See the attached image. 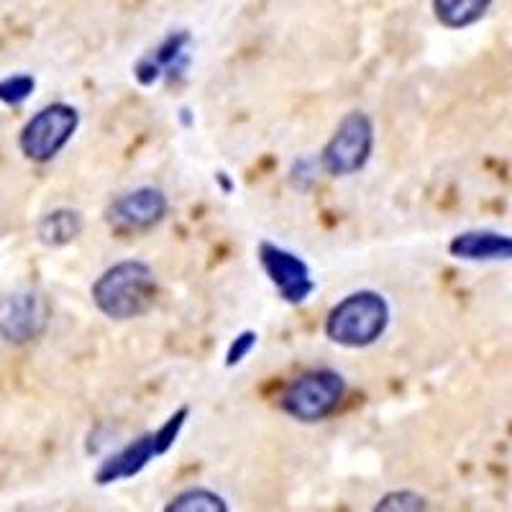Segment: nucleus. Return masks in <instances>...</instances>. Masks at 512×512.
Instances as JSON below:
<instances>
[{"instance_id":"1","label":"nucleus","mask_w":512,"mask_h":512,"mask_svg":"<svg viewBox=\"0 0 512 512\" xmlns=\"http://www.w3.org/2000/svg\"><path fill=\"white\" fill-rule=\"evenodd\" d=\"M90 297L100 315L116 323L144 318L152 313L159 297V280L152 264L123 259L111 264L90 287Z\"/></svg>"},{"instance_id":"2","label":"nucleus","mask_w":512,"mask_h":512,"mask_svg":"<svg viewBox=\"0 0 512 512\" xmlns=\"http://www.w3.org/2000/svg\"><path fill=\"white\" fill-rule=\"evenodd\" d=\"M390 320V300L382 292L354 290L328 310L323 333L341 349H369L387 333Z\"/></svg>"},{"instance_id":"3","label":"nucleus","mask_w":512,"mask_h":512,"mask_svg":"<svg viewBox=\"0 0 512 512\" xmlns=\"http://www.w3.org/2000/svg\"><path fill=\"white\" fill-rule=\"evenodd\" d=\"M187 420H190V405H182L159 428L141 433L134 441H128L126 446L105 456L98 469H95V484L98 487H111V484L139 477L152 461L162 459L177 446Z\"/></svg>"},{"instance_id":"4","label":"nucleus","mask_w":512,"mask_h":512,"mask_svg":"<svg viewBox=\"0 0 512 512\" xmlns=\"http://www.w3.org/2000/svg\"><path fill=\"white\" fill-rule=\"evenodd\" d=\"M346 395H349V384L341 372L328 367L305 369L285 384L280 410L297 423H323L341 410Z\"/></svg>"},{"instance_id":"5","label":"nucleus","mask_w":512,"mask_h":512,"mask_svg":"<svg viewBox=\"0 0 512 512\" xmlns=\"http://www.w3.org/2000/svg\"><path fill=\"white\" fill-rule=\"evenodd\" d=\"M82 116L75 105L52 103L36 111L18 134V149L29 162L49 164L70 146L80 131Z\"/></svg>"},{"instance_id":"6","label":"nucleus","mask_w":512,"mask_h":512,"mask_svg":"<svg viewBox=\"0 0 512 512\" xmlns=\"http://www.w3.org/2000/svg\"><path fill=\"white\" fill-rule=\"evenodd\" d=\"M374 141H377V131H374L372 116L364 111L346 113L320 152V169L331 177L359 175L372 159Z\"/></svg>"},{"instance_id":"7","label":"nucleus","mask_w":512,"mask_h":512,"mask_svg":"<svg viewBox=\"0 0 512 512\" xmlns=\"http://www.w3.org/2000/svg\"><path fill=\"white\" fill-rule=\"evenodd\" d=\"M52 323L49 297L34 287L0 295V338L13 346H26L39 341Z\"/></svg>"},{"instance_id":"8","label":"nucleus","mask_w":512,"mask_h":512,"mask_svg":"<svg viewBox=\"0 0 512 512\" xmlns=\"http://www.w3.org/2000/svg\"><path fill=\"white\" fill-rule=\"evenodd\" d=\"M256 259L259 267L267 274V280L277 290L282 303L287 305H305L318 290V282L313 277V269L303 256L274 241H259L256 246Z\"/></svg>"},{"instance_id":"9","label":"nucleus","mask_w":512,"mask_h":512,"mask_svg":"<svg viewBox=\"0 0 512 512\" xmlns=\"http://www.w3.org/2000/svg\"><path fill=\"white\" fill-rule=\"evenodd\" d=\"M167 213V192L162 187L144 185L113 198L103 210V221L116 233H146L157 228Z\"/></svg>"},{"instance_id":"10","label":"nucleus","mask_w":512,"mask_h":512,"mask_svg":"<svg viewBox=\"0 0 512 512\" xmlns=\"http://www.w3.org/2000/svg\"><path fill=\"white\" fill-rule=\"evenodd\" d=\"M195 39L187 29L169 31L157 47L141 54L134 64V77L141 88H154L157 82L185 80L192 67Z\"/></svg>"},{"instance_id":"11","label":"nucleus","mask_w":512,"mask_h":512,"mask_svg":"<svg viewBox=\"0 0 512 512\" xmlns=\"http://www.w3.org/2000/svg\"><path fill=\"white\" fill-rule=\"evenodd\" d=\"M448 256L459 262H512V236L492 228H469L448 241Z\"/></svg>"},{"instance_id":"12","label":"nucleus","mask_w":512,"mask_h":512,"mask_svg":"<svg viewBox=\"0 0 512 512\" xmlns=\"http://www.w3.org/2000/svg\"><path fill=\"white\" fill-rule=\"evenodd\" d=\"M85 231V218L77 208H54L36 223V239L49 249H62L77 241Z\"/></svg>"},{"instance_id":"13","label":"nucleus","mask_w":512,"mask_h":512,"mask_svg":"<svg viewBox=\"0 0 512 512\" xmlns=\"http://www.w3.org/2000/svg\"><path fill=\"white\" fill-rule=\"evenodd\" d=\"M495 0H433V16L448 31H464L479 24Z\"/></svg>"},{"instance_id":"14","label":"nucleus","mask_w":512,"mask_h":512,"mask_svg":"<svg viewBox=\"0 0 512 512\" xmlns=\"http://www.w3.org/2000/svg\"><path fill=\"white\" fill-rule=\"evenodd\" d=\"M167 512H228L226 497L218 495L216 489L208 487H187L180 495L164 505Z\"/></svg>"},{"instance_id":"15","label":"nucleus","mask_w":512,"mask_h":512,"mask_svg":"<svg viewBox=\"0 0 512 512\" xmlns=\"http://www.w3.org/2000/svg\"><path fill=\"white\" fill-rule=\"evenodd\" d=\"M377 512H420L428 510V500H425L420 492L413 489H395V492H387L377 500L374 505Z\"/></svg>"},{"instance_id":"16","label":"nucleus","mask_w":512,"mask_h":512,"mask_svg":"<svg viewBox=\"0 0 512 512\" xmlns=\"http://www.w3.org/2000/svg\"><path fill=\"white\" fill-rule=\"evenodd\" d=\"M36 80L34 75H8L0 77V103L3 105H24L34 95Z\"/></svg>"},{"instance_id":"17","label":"nucleus","mask_w":512,"mask_h":512,"mask_svg":"<svg viewBox=\"0 0 512 512\" xmlns=\"http://www.w3.org/2000/svg\"><path fill=\"white\" fill-rule=\"evenodd\" d=\"M320 162L313 157H300L292 162L290 167V185L295 187L297 192H310L315 185H318L320 177Z\"/></svg>"},{"instance_id":"18","label":"nucleus","mask_w":512,"mask_h":512,"mask_svg":"<svg viewBox=\"0 0 512 512\" xmlns=\"http://www.w3.org/2000/svg\"><path fill=\"white\" fill-rule=\"evenodd\" d=\"M256 344H259V333L251 331V328L241 331L239 336L233 338L231 344H228L226 367L233 369V367H239V364H244V361L251 356V351L256 349Z\"/></svg>"}]
</instances>
